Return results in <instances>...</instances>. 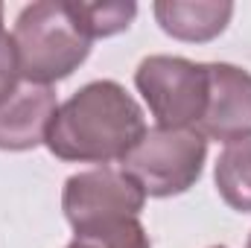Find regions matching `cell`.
Masks as SVG:
<instances>
[{"label": "cell", "instance_id": "cell-1", "mask_svg": "<svg viewBox=\"0 0 251 248\" xmlns=\"http://www.w3.org/2000/svg\"><path fill=\"white\" fill-rule=\"evenodd\" d=\"M146 134V120L134 97L114 79H97L59 105L47 149L73 164L108 167L123 161Z\"/></svg>", "mask_w": 251, "mask_h": 248}, {"label": "cell", "instance_id": "cell-2", "mask_svg": "<svg viewBox=\"0 0 251 248\" xmlns=\"http://www.w3.org/2000/svg\"><path fill=\"white\" fill-rule=\"evenodd\" d=\"M18 70L24 82L53 85L67 79L91 53V38L82 32L76 6L67 0H41L18 12L12 29Z\"/></svg>", "mask_w": 251, "mask_h": 248}, {"label": "cell", "instance_id": "cell-3", "mask_svg": "<svg viewBox=\"0 0 251 248\" xmlns=\"http://www.w3.org/2000/svg\"><path fill=\"white\" fill-rule=\"evenodd\" d=\"M207 158V140L196 128L152 125L137 146L120 161V170L146 196L167 198L187 193L201 178Z\"/></svg>", "mask_w": 251, "mask_h": 248}, {"label": "cell", "instance_id": "cell-4", "mask_svg": "<svg viewBox=\"0 0 251 248\" xmlns=\"http://www.w3.org/2000/svg\"><path fill=\"white\" fill-rule=\"evenodd\" d=\"M134 85L161 128H196L207 105V64L181 56H146Z\"/></svg>", "mask_w": 251, "mask_h": 248}, {"label": "cell", "instance_id": "cell-5", "mask_svg": "<svg viewBox=\"0 0 251 248\" xmlns=\"http://www.w3.org/2000/svg\"><path fill=\"white\" fill-rule=\"evenodd\" d=\"M146 204V193L134 184L123 170L97 167L76 173L64 181L62 210L73 234L117 216H140Z\"/></svg>", "mask_w": 251, "mask_h": 248}, {"label": "cell", "instance_id": "cell-6", "mask_svg": "<svg viewBox=\"0 0 251 248\" xmlns=\"http://www.w3.org/2000/svg\"><path fill=\"white\" fill-rule=\"evenodd\" d=\"M204 140L240 143L251 137V73L228 62H207V105L196 125Z\"/></svg>", "mask_w": 251, "mask_h": 248}, {"label": "cell", "instance_id": "cell-7", "mask_svg": "<svg viewBox=\"0 0 251 248\" xmlns=\"http://www.w3.org/2000/svg\"><path fill=\"white\" fill-rule=\"evenodd\" d=\"M59 111L56 91L24 82L0 102V149L26 152L47 140L50 123Z\"/></svg>", "mask_w": 251, "mask_h": 248}, {"label": "cell", "instance_id": "cell-8", "mask_svg": "<svg viewBox=\"0 0 251 248\" xmlns=\"http://www.w3.org/2000/svg\"><path fill=\"white\" fill-rule=\"evenodd\" d=\"M161 29L178 41L204 44L225 32L234 3L228 0H158L152 6Z\"/></svg>", "mask_w": 251, "mask_h": 248}, {"label": "cell", "instance_id": "cell-9", "mask_svg": "<svg viewBox=\"0 0 251 248\" xmlns=\"http://www.w3.org/2000/svg\"><path fill=\"white\" fill-rule=\"evenodd\" d=\"M216 190L228 207L251 213V137L225 146V152L219 155Z\"/></svg>", "mask_w": 251, "mask_h": 248}, {"label": "cell", "instance_id": "cell-10", "mask_svg": "<svg viewBox=\"0 0 251 248\" xmlns=\"http://www.w3.org/2000/svg\"><path fill=\"white\" fill-rule=\"evenodd\" d=\"M73 6H76L79 26L91 41L126 32L137 15L134 3H73Z\"/></svg>", "mask_w": 251, "mask_h": 248}, {"label": "cell", "instance_id": "cell-11", "mask_svg": "<svg viewBox=\"0 0 251 248\" xmlns=\"http://www.w3.org/2000/svg\"><path fill=\"white\" fill-rule=\"evenodd\" d=\"M21 85V70H18V53L15 41L3 24V3H0V102Z\"/></svg>", "mask_w": 251, "mask_h": 248}, {"label": "cell", "instance_id": "cell-12", "mask_svg": "<svg viewBox=\"0 0 251 248\" xmlns=\"http://www.w3.org/2000/svg\"><path fill=\"white\" fill-rule=\"evenodd\" d=\"M64 248H97V246H94V243H88V240L73 237V243H70V246H64Z\"/></svg>", "mask_w": 251, "mask_h": 248}, {"label": "cell", "instance_id": "cell-13", "mask_svg": "<svg viewBox=\"0 0 251 248\" xmlns=\"http://www.w3.org/2000/svg\"><path fill=\"white\" fill-rule=\"evenodd\" d=\"M246 248H251V237H249V243H246Z\"/></svg>", "mask_w": 251, "mask_h": 248}, {"label": "cell", "instance_id": "cell-14", "mask_svg": "<svg viewBox=\"0 0 251 248\" xmlns=\"http://www.w3.org/2000/svg\"><path fill=\"white\" fill-rule=\"evenodd\" d=\"M213 248H225V246H213Z\"/></svg>", "mask_w": 251, "mask_h": 248}]
</instances>
